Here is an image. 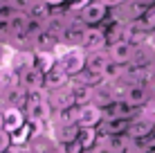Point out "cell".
Here are the masks:
<instances>
[{
  "label": "cell",
  "mask_w": 155,
  "mask_h": 153,
  "mask_svg": "<svg viewBox=\"0 0 155 153\" xmlns=\"http://www.w3.org/2000/svg\"><path fill=\"white\" fill-rule=\"evenodd\" d=\"M58 56V68L65 72L68 77H79L85 72V61H88V52L83 47H68V45H58L56 50Z\"/></svg>",
  "instance_id": "6da1fadb"
},
{
  "label": "cell",
  "mask_w": 155,
  "mask_h": 153,
  "mask_svg": "<svg viewBox=\"0 0 155 153\" xmlns=\"http://www.w3.org/2000/svg\"><path fill=\"white\" fill-rule=\"evenodd\" d=\"M108 18H110V9L104 2H99V0L88 2L81 9V14H79V20L85 23L88 27H101V25L108 23Z\"/></svg>",
  "instance_id": "7a4b0ae2"
},
{
  "label": "cell",
  "mask_w": 155,
  "mask_h": 153,
  "mask_svg": "<svg viewBox=\"0 0 155 153\" xmlns=\"http://www.w3.org/2000/svg\"><path fill=\"white\" fill-rule=\"evenodd\" d=\"M7 65L12 68L18 75H25L27 70L36 68V52L31 47H25V50H9V59Z\"/></svg>",
  "instance_id": "3957f363"
},
{
  "label": "cell",
  "mask_w": 155,
  "mask_h": 153,
  "mask_svg": "<svg viewBox=\"0 0 155 153\" xmlns=\"http://www.w3.org/2000/svg\"><path fill=\"white\" fill-rule=\"evenodd\" d=\"M27 124V115H25L23 108H16V106H5L0 110V128L7 131L9 135L16 133L18 128Z\"/></svg>",
  "instance_id": "277c9868"
},
{
  "label": "cell",
  "mask_w": 155,
  "mask_h": 153,
  "mask_svg": "<svg viewBox=\"0 0 155 153\" xmlns=\"http://www.w3.org/2000/svg\"><path fill=\"white\" fill-rule=\"evenodd\" d=\"M151 99H153V92H151V88L144 86V83H130L124 90V101H128L130 106H135L140 110L146 108Z\"/></svg>",
  "instance_id": "5b68a950"
},
{
  "label": "cell",
  "mask_w": 155,
  "mask_h": 153,
  "mask_svg": "<svg viewBox=\"0 0 155 153\" xmlns=\"http://www.w3.org/2000/svg\"><path fill=\"white\" fill-rule=\"evenodd\" d=\"M153 131H155V117L142 110V113L130 122V128H128V138H130V140H144V138H148Z\"/></svg>",
  "instance_id": "8992f818"
},
{
  "label": "cell",
  "mask_w": 155,
  "mask_h": 153,
  "mask_svg": "<svg viewBox=\"0 0 155 153\" xmlns=\"http://www.w3.org/2000/svg\"><path fill=\"white\" fill-rule=\"evenodd\" d=\"M104 122V108L97 104H85L79 108V126L81 128H99Z\"/></svg>",
  "instance_id": "52a82bcc"
},
{
  "label": "cell",
  "mask_w": 155,
  "mask_h": 153,
  "mask_svg": "<svg viewBox=\"0 0 155 153\" xmlns=\"http://www.w3.org/2000/svg\"><path fill=\"white\" fill-rule=\"evenodd\" d=\"M83 50L85 52H94V50H106L108 47V34H106V27H88L83 36Z\"/></svg>",
  "instance_id": "ba28073f"
},
{
  "label": "cell",
  "mask_w": 155,
  "mask_h": 153,
  "mask_svg": "<svg viewBox=\"0 0 155 153\" xmlns=\"http://www.w3.org/2000/svg\"><path fill=\"white\" fill-rule=\"evenodd\" d=\"M47 99H50L52 108H54V113H61V110H68L72 106H77V101H74V95L70 90V86L63 88V90H52L47 92Z\"/></svg>",
  "instance_id": "9c48e42d"
},
{
  "label": "cell",
  "mask_w": 155,
  "mask_h": 153,
  "mask_svg": "<svg viewBox=\"0 0 155 153\" xmlns=\"http://www.w3.org/2000/svg\"><path fill=\"white\" fill-rule=\"evenodd\" d=\"M106 50H108L110 61L121 63V65L133 63V56H135V45L133 43H115V45H108Z\"/></svg>",
  "instance_id": "30bf717a"
},
{
  "label": "cell",
  "mask_w": 155,
  "mask_h": 153,
  "mask_svg": "<svg viewBox=\"0 0 155 153\" xmlns=\"http://www.w3.org/2000/svg\"><path fill=\"white\" fill-rule=\"evenodd\" d=\"M110 63V56H108V50H94V52H88V61H85V70L92 72V75H104L106 65Z\"/></svg>",
  "instance_id": "8fae6325"
},
{
  "label": "cell",
  "mask_w": 155,
  "mask_h": 153,
  "mask_svg": "<svg viewBox=\"0 0 155 153\" xmlns=\"http://www.w3.org/2000/svg\"><path fill=\"white\" fill-rule=\"evenodd\" d=\"M133 119H110L104 117V122L99 126L101 135H128V128H130Z\"/></svg>",
  "instance_id": "7c38bea8"
},
{
  "label": "cell",
  "mask_w": 155,
  "mask_h": 153,
  "mask_svg": "<svg viewBox=\"0 0 155 153\" xmlns=\"http://www.w3.org/2000/svg\"><path fill=\"white\" fill-rule=\"evenodd\" d=\"M72 81V77H68L65 72L61 70V68H54L52 72H47L45 75V90L52 92V90H63V88H68Z\"/></svg>",
  "instance_id": "4fadbf2b"
},
{
  "label": "cell",
  "mask_w": 155,
  "mask_h": 153,
  "mask_svg": "<svg viewBox=\"0 0 155 153\" xmlns=\"http://www.w3.org/2000/svg\"><path fill=\"white\" fill-rule=\"evenodd\" d=\"M20 86L27 90H45V75L38 68H31L25 75H20Z\"/></svg>",
  "instance_id": "5bb4252c"
},
{
  "label": "cell",
  "mask_w": 155,
  "mask_h": 153,
  "mask_svg": "<svg viewBox=\"0 0 155 153\" xmlns=\"http://www.w3.org/2000/svg\"><path fill=\"white\" fill-rule=\"evenodd\" d=\"M34 52H36V50H34ZM56 65H58V56H56V52H36V68H38L43 75L52 72Z\"/></svg>",
  "instance_id": "9a60e30c"
},
{
  "label": "cell",
  "mask_w": 155,
  "mask_h": 153,
  "mask_svg": "<svg viewBox=\"0 0 155 153\" xmlns=\"http://www.w3.org/2000/svg\"><path fill=\"white\" fill-rule=\"evenodd\" d=\"M79 144L83 151H94L99 144V128H81L79 131Z\"/></svg>",
  "instance_id": "2e32d148"
},
{
  "label": "cell",
  "mask_w": 155,
  "mask_h": 153,
  "mask_svg": "<svg viewBox=\"0 0 155 153\" xmlns=\"http://www.w3.org/2000/svg\"><path fill=\"white\" fill-rule=\"evenodd\" d=\"M27 14L31 16V18H38V20H47V18H50L52 14H54V9H52L50 5L45 2V0H36V2H34V7H31V9H29Z\"/></svg>",
  "instance_id": "e0dca14e"
},
{
  "label": "cell",
  "mask_w": 155,
  "mask_h": 153,
  "mask_svg": "<svg viewBox=\"0 0 155 153\" xmlns=\"http://www.w3.org/2000/svg\"><path fill=\"white\" fill-rule=\"evenodd\" d=\"M54 153H83V146L79 140L74 142H54Z\"/></svg>",
  "instance_id": "ac0fdd59"
},
{
  "label": "cell",
  "mask_w": 155,
  "mask_h": 153,
  "mask_svg": "<svg viewBox=\"0 0 155 153\" xmlns=\"http://www.w3.org/2000/svg\"><path fill=\"white\" fill-rule=\"evenodd\" d=\"M43 32H45V20H38V18H31V16H29V20H27V29H25V34H27L29 38L34 41L38 34H43Z\"/></svg>",
  "instance_id": "d6986e66"
},
{
  "label": "cell",
  "mask_w": 155,
  "mask_h": 153,
  "mask_svg": "<svg viewBox=\"0 0 155 153\" xmlns=\"http://www.w3.org/2000/svg\"><path fill=\"white\" fill-rule=\"evenodd\" d=\"M16 14H18V9H16L9 0H2V2H0V23H9Z\"/></svg>",
  "instance_id": "ffe728a7"
},
{
  "label": "cell",
  "mask_w": 155,
  "mask_h": 153,
  "mask_svg": "<svg viewBox=\"0 0 155 153\" xmlns=\"http://www.w3.org/2000/svg\"><path fill=\"white\" fill-rule=\"evenodd\" d=\"M140 23L144 25V29H146L148 34H153V32H155V12H153V9H146L144 16L140 18Z\"/></svg>",
  "instance_id": "44dd1931"
},
{
  "label": "cell",
  "mask_w": 155,
  "mask_h": 153,
  "mask_svg": "<svg viewBox=\"0 0 155 153\" xmlns=\"http://www.w3.org/2000/svg\"><path fill=\"white\" fill-rule=\"evenodd\" d=\"M9 2H12L14 7L18 9V12H25V14H27L29 9L34 7V2H36V0H9Z\"/></svg>",
  "instance_id": "7402d4cb"
},
{
  "label": "cell",
  "mask_w": 155,
  "mask_h": 153,
  "mask_svg": "<svg viewBox=\"0 0 155 153\" xmlns=\"http://www.w3.org/2000/svg\"><path fill=\"white\" fill-rule=\"evenodd\" d=\"M9 149H12V135H9L7 131L0 128V153H5Z\"/></svg>",
  "instance_id": "603a6c76"
},
{
  "label": "cell",
  "mask_w": 155,
  "mask_h": 153,
  "mask_svg": "<svg viewBox=\"0 0 155 153\" xmlns=\"http://www.w3.org/2000/svg\"><path fill=\"white\" fill-rule=\"evenodd\" d=\"M47 5H50L52 9H61V7H65L68 5V0H45Z\"/></svg>",
  "instance_id": "cb8c5ba5"
},
{
  "label": "cell",
  "mask_w": 155,
  "mask_h": 153,
  "mask_svg": "<svg viewBox=\"0 0 155 153\" xmlns=\"http://www.w3.org/2000/svg\"><path fill=\"white\" fill-rule=\"evenodd\" d=\"M133 2H137V5L144 7V9H153V7H155V0H133Z\"/></svg>",
  "instance_id": "d4e9b609"
},
{
  "label": "cell",
  "mask_w": 155,
  "mask_h": 153,
  "mask_svg": "<svg viewBox=\"0 0 155 153\" xmlns=\"http://www.w3.org/2000/svg\"><path fill=\"white\" fill-rule=\"evenodd\" d=\"M148 43H151V45L155 47V32H153V34H151V38H148Z\"/></svg>",
  "instance_id": "484cf974"
},
{
  "label": "cell",
  "mask_w": 155,
  "mask_h": 153,
  "mask_svg": "<svg viewBox=\"0 0 155 153\" xmlns=\"http://www.w3.org/2000/svg\"><path fill=\"white\" fill-rule=\"evenodd\" d=\"M92 153H110V151H106V149H99V146H97V149H94Z\"/></svg>",
  "instance_id": "4316f807"
},
{
  "label": "cell",
  "mask_w": 155,
  "mask_h": 153,
  "mask_svg": "<svg viewBox=\"0 0 155 153\" xmlns=\"http://www.w3.org/2000/svg\"><path fill=\"white\" fill-rule=\"evenodd\" d=\"M146 153H155V149H148V151H146Z\"/></svg>",
  "instance_id": "83f0119b"
},
{
  "label": "cell",
  "mask_w": 155,
  "mask_h": 153,
  "mask_svg": "<svg viewBox=\"0 0 155 153\" xmlns=\"http://www.w3.org/2000/svg\"><path fill=\"white\" fill-rule=\"evenodd\" d=\"M153 12H155V7H153Z\"/></svg>",
  "instance_id": "f1b7e54d"
}]
</instances>
